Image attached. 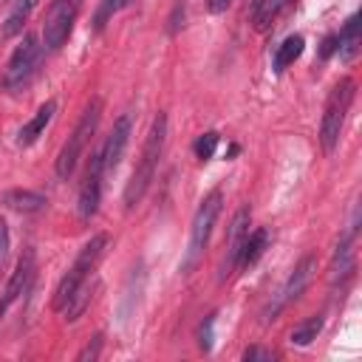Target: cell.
Wrapping results in <instances>:
<instances>
[{
    "mask_svg": "<svg viewBox=\"0 0 362 362\" xmlns=\"http://www.w3.org/2000/svg\"><path fill=\"white\" fill-rule=\"evenodd\" d=\"M164 141H167V116L158 113V116L153 119L150 130H147V139H144L139 164H136V170H133V175H130V181H127V187H124V209H133V206L144 198L150 181L156 178L158 158H161V153H164Z\"/></svg>",
    "mask_w": 362,
    "mask_h": 362,
    "instance_id": "1",
    "label": "cell"
},
{
    "mask_svg": "<svg viewBox=\"0 0 362 362\" xmlns=\"http://www.w3.org/2000/svg\"><path fill=\"white\" fill-rule=\"evenodd\" d=\"M221 209H223V192L221 189H212L198 204V209L192 215V226H189V243H187V252H184V260H181V272L184 274H189L201 263V257H204V252L209 246V238H212V229H215V221H218Z\"/></svg>",
    "mask_w": 362,
    "mask_h": 362,
    "instance_id": "2",
    "label": "cell"
},
{
    "mask_svg": "<svg viewBox=\"0 0 362 362\" xmlns=\"http://www.w3.org/2000/svg\"><path fill=\"white\" fill-rule=\"evenodd\" d=\"M105 249H107V235H105V232L93 235V238L79 249V255L74 257L71 269H68V272L62 274V280L57 283V291H54V300H51L54 311H62V308L68 305V300L74 297V291H76L85 280H90V274H93L96 263L102 260Z\"/></svg>",
    "mask_w": 362,
    "mask_h": 362,
    "instance_id": "3",
    "label": "cell"
},
{
    "mask_svg": "<svg viewBox=\"0 0 362 362\" xmlns=\"http://www.w3.org/2000/svg\"><path fill=\"white\" fill-rule=\"evenodd\" d=\"M356 96V82L351 76H342L328 99H325V110H322V122H320V144L325 150V156H331L339 144V136H342V127H345V116L351 110V102Z\"/></svg>",
    "mask_w": 362,
    "mask_h": 362,
    "instance_id": "4",
    "label": "cell"
},
{
    "mask_svg": "<svg viewBox=\"0 0 362 362\" xmlns=\"http://www.w3.org/2000/svg\"><path fill=\"white\" fill-rule=\"evenodd\" d=\"M99 119H102V99L93 96V99L85 105V110H82V116H79L74 133L68 136V141L62 144V150H59V156H57V164H54L57 178H62V181L71 178V173L76 170V164H79V158H82L88 141L93 139V133H96V127H99Z\"/></svg>",
    "mask_w": 362,
    "mask_h": 362,
    "instance_id": "5",
    "label": "cell"
},
{
    "mask_svg": "<svg viewBox=\"0 0 362 362\" xmlns=\"http://www.w3.org/2000/svg\"><path fill=\"white\" fill-rule=\"evenodd\" d=\"M40 57H42L40 37L37 34H25L20 40V45L11 51V57H8V62H6V68L0 74V88L8 90V93L23 90L31 82V76H34V71L40 65Z\"/></svg>",
    "mask_w": 362,
    "mask_h": 362,
    "instance_id": "6",
    "label": "cell"
},
{
    "mask_svg": "<svg viewBox=\"0 0 362 362\" xmlns=\"http://www.w3.org/2000/svg\"><path fill=\"white\" fill-rule=\"evenodd\" d=\"M82 8V0H51L45 20H42V45L45 51H59L65 40L74 31L76 14Z\"/></svg>",
    "mask_w": 362,
    "mask_h": 362,
    "instance_id": "7",
    "label": "cell"
},
{
    "mask_svg": "<svg viewBox=\"0 0 362 362\" xmlns=\"http://www.w3.org/2000/svg\"><path fill=\"white\" fill-rule=\"evenodd\" d=\"M102 187H105V167H102V153H90L88 161V173L85 181L79 187V218L90 221L99 212V201H102Z\"/></svg>",
    "mask_w": 362,
    "mask_h": 362,
    "instance_id": "8",
    "label": "cell"
},
{
    "mask_svg": "<svg viewBox=\"0 0 362 362\" xmlns=\"http://www.w3.org/2000/svg\"><path fill=\"white\" fill-rule=\"evenodd\" d=\"M34 249H25L23 255H20V260H17V266H14V272H11V277L6 280V288H3V294H0V320L8 314V308L31 288V283H34Z\"/></svg>",
    "mask_w": 362,
    "mask_h": 362,
    "instance_id": "9",
    "label": "cell"
},
{
    "mask_svg": "<svg viewBox=\"0 0 362 362\" xmlns=\"http://www.w3.org/2000/svg\"><path fill=\"white\" fill-rule=\"evenodd\" d=\"M314 272H317V257H314V255H305V257H303V260H300V263L291 269V274H288L286 286L280 288L277 300L269 305V317H266V320H274V317H277V311H280L283 305H288L291 300H297V297L305 291V286L311 283Z\"/></svg>",
    "mask_w": 362,
    "mask_h": 362,
    "instance_id": "10",
    "label": "cell"
},
{
    "mask_svg": "<svg viewBox=\"0 0 362 362\" xmlns=\"http://www.w3.org/2000/svg\"><path fill=\"white\" fill-rule=\"evenodd\" d=\"M130 133H133V119H130V113H122V116L113 122V127H110V133H107L105 144L99 147L105 175H110V173L119 167V161H122V156H124V150H127Z\"/></svg>",
    "mask_w": 362,
    "mask_h": 362,
    "instance_id": "11",
    "label": "cell"
},
{
    "mask_svg": "<svg viewBox=\"0 0 362 362\" xmlns=\"http://www.w3.org/2000/svg\"><path fill=\"white\" fill-rule=\"evenodd\" d=\"M249 206H240L229 223V235H226V249H223V257H221V269H218V277L226 280L235 269H238V255H240V246L249 235Z\"/></svg>",
    "mask_w": 362,
    "mask_h": 362,
    "instance_id": "12",
    "label": "cell"
},
{
    "mask_svg": "<svg viewBox=\"0 0 362 362\" xmlns=\"http://www.w3.org/2000/svg\"><path fill=\"white\" fill-rule=\"evenodd\" d=\"M54 113H57V102H54V99H48L45 105H40V107L34 110V116L20 127V133H17V144H20V147H31V144L45 133V127L51 124Z\"/></svg>",
    "mask_w": 362,
    "mask_h": 362,
    "instance_id": "13",
    "label": "cell"
},
{
    "mask_svg": "<svg viewBox=\"0 0 362 362\" xmlns=\"http://www.w3.org/2000/svg\"><path fill=\"white\" fill-rule=\"evenodd\" d=\"M269 240H272L269 229H263V226L252 229V232L246 235L243 246H240V255H238V272H249L252 266H257V260H260V257L266 255V249H269Z\"/></svg>",
    "mask_w": 362,
    "mask_h": 362,
    "instance_id": "14",
    "label": "cell"
},
{
    "mask_svg": "<svg viewBox=\"0 0 362 362\" xmlns=\"http://www.w3.org/2000/svg\"><path fill=\"white\" fill-rule=\"evenodd\" d=\"M37 3L40 0H11V6L6 11V20L0 25V40H14L17 34H23V28H25L28 17L34 14Z\"/></svg>",
    "mask_w": 362,
    "mask_h": 362,
    "instance_id": "15",
    "label": "cell"
},
{
    "mask_svg": "<svg viewBox=\"0 0 362 362\" xmlns=\"http://www.w3.org/2000/svg\"><path fill=\"white\" fill-rule=\"evenodd\" d=\"M359 45H362V23H359V11H354L345 20L342 31L337 34V57L342 62H351L359 54Z\"/></svg>",
    "mask_w": 362,
    "mask_h": 362,
    "instance_id": "16",
    "label": "cell"
},
{
    "mask_svg": "<svg viewBox=\"0 0 362 362\" xmlns=\"http://www.w3.org/2000/svg\"><path fill=\"white\" fill-rule=\"evenodd\" d=\"M3 204L20 215H34V212H42L48 198L42 192H34V189H8L3 192Z\"/></svg>",
    "mask_w": 362,
    "mask_h": 362,
    "instance_id": "17",
    "label": "cell"
},
{
    "mask_svg": "<svg viewBox=\"0 0 362 362\" xmlns=\"http://www.w3.org/2000/svg\"><path fill=\"white\" fill-rule=\"evenodd\" d=\"M291 6V0H255L252 3V23L257 31H269Z\"/></svg>",
    "mask_w": 362,
    "mask_h": 362,
    "instance_id": "18",
    "label": "cell"
},
{
    "mask_svg": "<svg viewBox=\"0 0 362 362\" xmlns=\"http://www.w3.org/2000/svg\"><path fill=\"white\" fill-rule=\"evenodd\" d=\"M303 48H305L303 34H288V37L274 48V59H272L274 74H283L288 65H294V62L303 57Z\"/></svg>",
    "mask_w": 362,
    "mask_h": 362,
    "instance_id": "19",
    "label": "cell"
},
{
    "mask_svg": "<svg viewBox=\"0 0 362 362\" xmlns=\"http://www.w3.org/2000/svg\"><path fill=\"white\" fill-rule=\"evenodd\" d=\"M320 331H322V317H320V314H314V317H305L300 325H294V328H291V334H288V342H291V345H300V348H305V345H311V342L320 337Z\"/></svg>",
    "mask_w": 362,
    "mask_h": 362,
    "instance_id": "20",
    "label": "cell"
},
{
    "mask_svg": "<svg viewBox=\"0 0 362 362\" xmlns=\"http://www.w3.org/2000/svg\"><path fill=\"white\" fill-rule=\"evenodd\" d=\"M130 3H133V0H99V3H96V11H93V20H90L93 34L105 31V25H107L122 8H127Z\"/></svg>",
    "mask_w": 362,
    "mask_h": 362,
    "instance_id": "21",
    "label": "cell"
},
{
    "mask_svg": "<svg viewBox=\"0 0 362 362\" xmlns=\"http://www.w3.org/2000/svg\"><path fill=\"white\" fill-rule=\"evenodd\" d=\"M90 300H93V288H90V280H85V283L74 291V297L68 300V305L62 308L65 320H68V322H76V320L85 314V308L90 305Z\"/></svg>",
    "mask_w": 362,
    "mask_h": 362,
    "instance_id": "22",
    "label": "cell"
},
{
    "mask_svg": "<svg viewBox=\"0 0 362 362\" xmlns=\"http://www.w3.org/2000/svg\"><path fill=\"white\" fill-rule=\"evenodd\" d=\"M218 141H221V133H218V130L201 133V136L195 139V144H192L195 158H198V161H209V158L215 156V150H218Z\"/></svg>",
    "mask_w": 362,
    "mask_h": 362,
    "instance_id": "23",
    "label": "cell"
},
{
    "mask_svg": "<svg viewBox=\"0 0 362 362\" xmlns=\"http://www.w3.org/2000/svg\"><path fill=\"white\" fill-rule=\"evenodd\" d=\"M212 342H215V314L204 317V322L198 325V348L204 354H209L212 351Z\"/></svg>",
    "mask_w": 362,
    "mask_h": 362,
    "instance_id": "24",
    "label": "cell"
},
{
    "mask_svg": "<svg viewBox=\"0 0 362 362\" xmlns=\"http://www.w3.org/2000/svg\"><path fill=\"white\" fill-rule=\"evenodd\" d=\"M272 359H274V354L269 348H260V345H252L243 351V362H272Z\"/></svg>",
    "mask_w": 362,
    "mask_h": 362,
    "instance_id": "25",
    "label": "cell"
},
{
    "mask_svg": "<svg viewBox=\"0 0 362 362\" xmlns=\"http://www.w3.org/2000/svg\"><path fill=\"white\" fill-rule=\"evenodd\" d=\"M99 354H102V334H96L93 342H88V345L76 354V359H79V362H88V359H96Z\"/></svg>",
    "mask_w": 362,
    "mask_h": 362,
    "instance_id": "26",
    "label": "cell"
},
{
    "mask_svg": "<svg viewBox=\"0 0 362 362\" xmlns=\"http://www.w3.org/2000/svg\"><path fill=\"white\" fill-rule=\"evenodd\" d=\"M8 243H11V238H8V223H6V218L0 215V269H3V263H6V257H8Z\"/></svg>",
    "mask_w": 362,
    "mask_h": 362,
    "instance_id": "27",
    "label": "cell"
},
{
    "mask_svg": "<svg viewBox=\"0 0 362 362\" xmlns=\"http://www.w3.org/2000/svg\"><path fill=\"white\" fill-rule=\"evenodd\" d=\"M337 54V34H328L325 40H322V45H320V59H328V57H334Z\"/></svg>",
    "mask_w": 362,
    "mask_h": 362,
    "instance_id": "28",
    "label": "cell"
},
{
    "mask_svg": "<svg viewBox=\"0 0 362 362\" xmlns=\"http://www.w3.org/2000/svg\"><path fill=\"white\" fill-rule=\"evenodd\" d=\"M206 6H209V11H212V14H221V11H226V8L232 6V0H209Z\"/></svg>",
    "mask_w": 362,
    "mask_h": 362,
    "instance_id": "29",
    "label": "cell"
}]
</instances>
